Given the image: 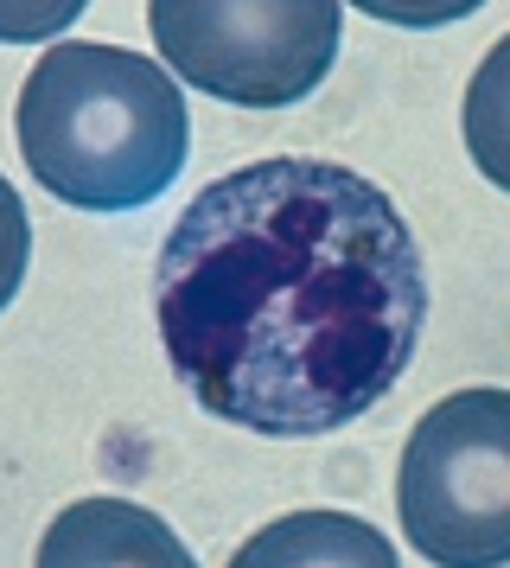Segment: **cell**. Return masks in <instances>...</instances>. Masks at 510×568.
<instances>
[{"instance_id": "obj_8", "label": "cell", "mask_w": 510, "mask_h": 568, "mask_svg": "<svg viewBox=\"0 0 510 568\" xmlns=\"http://www.w3.org/2000/svg\"><path fill=\"white\" fill-rule=\"evenodd\" d=\"M83 7L90 0H0V45H58V32H71Z\"/></svg>"}, {"instance_id": "obj_5", "label": "cell", "mask_w": 510, "mask_h": 568, "mask_svg": "<svg viewBox=\"0 0 510 568\" xmlns=\"http://www.w3.org/2000/svg\"><path fill=\"white\" fill-rule=\"evenodd\" d=\"M39 568H198L166 517L134 498H76L39 537Z\"/></svg>"}, {"instance_id": "obj_9", "label": "cell", "mask_w": 510, "mask_h": 568, "mask_svg": "<svg viewBox=\"0 0 510 568\" xmlns=\"http://www.w3.org/2000/svg\"><path fill=\"white\" fill-rule=\"evenodd\" d=\"M26 256H32V224H26V205L20 192L7 185V173H0V307L20 294L26 282Z\"/></svg>"}, {"instance_id": "obj_7", "label": "cell", "mask_w": 510, "mask_h": 568, "mask_svg": "<svg viewBox=\"0 0 510 568\" xmlns=\"http://www.w3.org/2000/svg\"><path fill=\"white\" fill-rule=\"evenodd\" d=\"M459 129H466L472 166H479L498 192H510V32L479 58V71H472V83H466Z\"/></svg>"}, {"instance_id": "obj_1", "label": "cell", "mask_w": 510, "mask_h": 568, "mask_svg": "<svg viewBox=\"0 0 510 568\" xmlns=\"http://www.w3.org/2000/svg\"><path fill=\"white\" fill-rule=\"evenodd\" d=\"M153 320L204 415L306 440L408 377L428 268L382 185L338 160L275 154L178 211L153 268Z\"/></svg>"}, {"instance_id": "obj_2", "label": "cell", "mask_w": 510, "mask_h": 568, "mask_svg": "<svg viewBox=\"0 0 510 568\" xmlns=\"http://www.w3.org/2000/svg\"><path fill=\"white\" fill-rule=\"evenodd\" d=\"M13 129L32 180L76 211L153 205L192 154V115L173 71L90 39H58L32 64Z\"/></svg>"}, {"instance_id": "obj_10", "label": "cell", "mask_w": 510, "mask_h": 568, "mask_svg": "<svg viewBox=\"0 0 510 568\" xmlns=\"http://www.w3.org/2000/svg\"><path fill=\"white\" fill-rule=\"evenodd\" d=\"M357 13H370L382 27H408V32H434V27H453L466 13H479L484 0H351Z\"/></svg>"}, {"instance_id": "obj_6", "label": "cell", "mask_w": 510, "mask_h": 568, "mask_svg": "<svg viewBox=\"0 0 510 568\" xmlns=\"http://www.w3.org/2000/svg\"><path fill=\"white\" fill-rule=\"evenodd\" d=\"M224 568H402L396 542L351 511H287L262 524Z\"/></svg>"}, {"instance_id": "obj_3", "label": "cell", "mask_w": 510, "mask_h": 568, "mask_svg": "<svg viewBox=\"0 0 510 568\" xmlns=\"http://www.w3.org/2000/svg\"><path fill=\"white\" fill-rule=\"evenodd\" d=\"M396 511L434 568L510 562V389L440 396L402 447Z\"/></svg>"}, {"instance_id": "obj_4", "label": "cell", "mask_w": 510, "mask_h": 568, "mask_svg": "<svg viewBox=\"0 0 510 568\" xmlns=\"http://www.w3.org/2000/svg\"><path fill=\"white\" fill-rule=\"evenodd\" d=\"M153 45L178 83L236 109H287L338 58V0H147Z\"/></svg>"}]
</instances>
